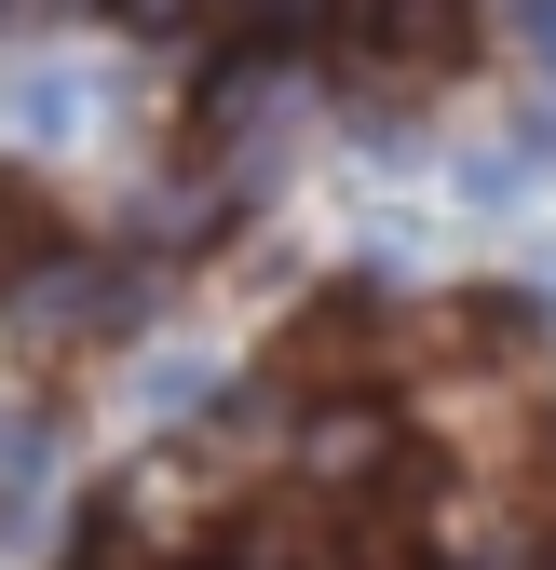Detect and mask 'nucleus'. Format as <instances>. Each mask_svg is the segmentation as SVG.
<instances>
[{"label": "nucleus", "instance_id": "nucleus-1", "mask_svg": "<svg viewBox=\"0 0 556 570\" xmlns=\"http://www.w3.org/2000/svg\"><path fill=\"white\" fill-rule=\"evenodd\" d=\"M380 462H394V421H380V407H312V421H299V475H312V489H367Z\"/></svg>", "mask_w": 556, "mask_h": 570}, {"label": "nucleus", "instance_id": "nucleus-2", "mask_svg": "<svg viewBox=\"0 0 556 570\" xmlns=\"http://www.w3.org/2000/svg\"><path fill=\"white\" fill-rule=\"evenodd\" d=\"M14 313H28V326H54V340H82V326H109V313H122V272H96V258H41V272L14 285Z\"/></svg>", "mask_w": 556, "mask_h": 570}, {"label": "nucleus", "instance_id": "nucleus-3", "mask_svg": "<svg viewBox=\"0 0 556 570\" xmlns=\"http://www.w3.org/2000/svg\"><path fill=\"white\" fill-rule=\"evenodd\" d=\"M0 122H14V136H41V150H54V136H82V82H68V68H28V82L0 96Z\"/></svg>", "mask_w": 556, "mask_h": 570}, {"label": "nucleus", "instance_id": "nucleus-4", "mask_svg": "<svg viewBox=\"0 0 556 570\" xmlns=\"http://www.w3.org/2000/svg\"><path fill=\"white\" fill-rule=\"evenodd\" d=\"M41 489H54V449H41V435H0V543L28 530V503H41Z\"/></svg>", "mask_w": 556, "mask_h": 570}, {"label": "nucleus", "instance_id": "nucleus-5", "mask_svg": "<svg viewBox=\"0 0 556 570\" xmlns=\"http://www.w3.org/2000/svg\"><path fill=\"white\" fill-rule=\"evenodd\" d=\"M326 14H354V0H245V28H258V41H312Z\"/></svg>", "mask_w": 556, "mask_h": 570}, {"label": "nucleus", "instance_id": "nucleus-6", "mask_svg": "<svg viewBox=\"0 0 556 570\" xmlns=\"http://www.w3.org/2000/svg\"><path fill=\"white\" fill-rule=\"evenodd\" d=\"M516 28H529V55L556 68V0H516Z\"/></svg>", "mask_w": 556, "mask_h": 570}, {"label": "nucleus", "instance_id": "nucleus-7", "mask_svg": "<svg viewBox=\"0 0 556 570\" xmlns=\"http://www.w3.org/2000/svg\"><path fill=\"white\" fill-rule=\"evenodd\" d=\"M82 570H122V557H82Z\"/></svg>", "mask_w": 556, "mask_h": 570}]
</instances>
